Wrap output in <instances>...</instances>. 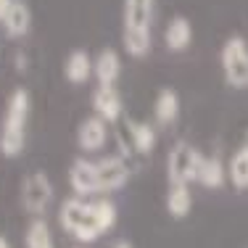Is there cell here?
Listing matches in <instances>:
<instances>
[{"label":"cell","instance_id":"obj_18","mask_svg":"<svg viewBox=\"0 0 248 248\" xmlns=\"http://www.w3.org/2000/svg\"><path fill=\"white\" fill-rule=\"evenodd\" d=\"M122 45L132 58H143L151 50V29H129L122 27Z\"/></svg>","mask_w":248,"mask_h":248},{"label":"cell","instance_id":"obj_2","mask_svg":"<svg viewBox=\"0 0 248 248\" xmlns=\"http://www.w3.org/2000/svg\"><path fill=\"white\" fill-rule=\"evenodd\" d=\"M58 224L69 235H74L79 243H95L100 235L106 232L98 219L95 201H85L79 196L66 198L61 203V209H58Z\"/></svg>","mask_w":248,"mask_h":248},{"label":"cell","instance_id":"obj_17","mask_svg":"<svg viewBox=\"0 0 248 248\" xmlns=\"http://www.w3.org/2000/svg\"><path fill=\"white\" fill-rule=\"evenodd\" d=\"M198 182L209 190H217L227 182V167L222 164L219 156H203V164H201L198 172Z\"/></svg>","mask_w":248,"mask_h":248},{"label":"cell","instance_id":"obj_10","mask_svg":"<svg viewBox=\"0 0 248 248\" xmlns=\"http://www.w3.org/2000/svg\"><path fill=\"white\" fill-rule=\"evenodd\" d=\"M119 74H122V58L114 48H103L93 58V77L98 79V85L114 87Z\"/></svg>","mask_w":248,"mask_h":248},{"label":"cell","instance_id":"obj_7","mask_svg":"<svg viewBox=\"0 0 248 248\" xmlns=\"http://www.w3.org/2000/svg\"><path fill=\"white\" fill-rule=\"evenodd\" d=\"M69 185L79 198L87 196H98L100 185H98V169L95 161H87V158H74L72 167H69Z\"/></svg>","mask_w":248,"mask_h":248},{"label":"cell","instance_id":"obj_15","mask_svg":"<svg viewBox=\"0 0 248 248\" xmlns=\"http://www.w3.org/2000/svg\"><path fill=\"white\" fill-rule=\"evenodd\" d=\"M164 206H167V214L172 217V219H185V217L190 214V206H193L190 185H169Z\"/></svg>","mask_w":248,"mask_h":248},{"label":"cell","instance_id":"obj_4","mask_svg":"<svg viewBox=\"0 0 248 248\" xmlns=\"http://www.w3.org/2000/svg\"><path fill=\"white\" fill-rule=\"evenodd\" d=\"M219 61H222L224 82H227L230 87L246 90L248 87V43L240 34H232V37L224 40Z\"/></svg>","mask_w":248,"mask_h":248},{"label":"cell","instance_id":"obj_6","mask_svg":"<svg viewBox=\"0 0 248 248\" xmlns=\"http://www.w3.org/2000/svg\"><path fill=\"white\" fill-rule=\"evenodd\" d=\"M98 169V185L100 193H111V190H122L129 180V167L122 156H106L95 161Z\"/></svg>","mask_w":248,"mask_h":248},{"label":"cell","instance_id":"obj_13","mask_svg":"<svg viewBox=\"0 0 248 248\" xmlns=\"http://www.w3.org/2000/svg\"><path fill=\"white\" fill-rule=\"evenodd\" d=\"M63 77H66L72 85H82V82H87L93 77V58L87 50L77 48L66 56V61H63Z\"/></svg>","mask_w":248,"mask_h":248},{"label":"cell","instance_id":"obj_22","mask_svg":"<svg viewBox=\"0 0 248 248\" xmlns=\"http://www.w3.org/2000/svg\"><path fill=\"white\" fill-rule=\"evenodd\" d=\"M11 5H14V0H0V21H3L5 16H8Z\"/></svg>","mask_w":248,"mask_h":248},{"label":"cell","instance_id":"obj_1","mask_svg":"<svg viewBox=\"0 0 248 248\" xmlns=\"http://www.w3.org/2000/svg\"><path fill=\"white\" fill-rule=\"evenodd\" d=\"M29 108H32V98H29L27 87H16L8 98L3 124H0V153L5 158H16L24 151Z\"/></svg>","mask_w":248,"mask_h":248},{"label":"cell","instance_id":"obj_26","mask_svg":"<svg viewBox=\"0 0 248 248\" xmlns=\"http://www.w3.org/2000/svg\"><path fill=\"white\" fill-rule=\"evenodd\" d=\"M74 248H79V246H74Z\"/></svg>","mask_w":248,"mask_h":248},{"label":"cell","instance_id":"obj_11","mask_svg":"<svg viewBox=\"0 0 248 248\" xmlns=\"http://www.w3.org/2000/svg\"><path fill=\"white\" fill-rule=\"evenodd\" d=\"M153 0H124L122 3V24L129 29H151Z\"/></svg>","mask_w":248,"mask_h":248},{"label":"cell","instance_id":"obj_12","mask_svg":"<svg viewBox=\"0 0 248 248\" xmlns=\"http://www.w3.org/2000/svg\"><path fill=\"white\" fill-rule=\"evenodd\" d=\"M193 40V24L187 21V16H172L167 29H164V43L172 53H182L187 50Z\"/></svg>","mask_w":248,"mask_h":248},{"label":"cell","instance_id":"obj_3","mask_svg":"<svg viewBox=\"0 0 248 248\" xmlns=\"http://www.w3.org/2000/svg\"><path fill=\"white\" fill-rule=\"evenodd\" d=\"M203 164V153L190 143H177L167 153V180L169 185H190L198 182V172Z\"/></svg>","mask_w":248,"mask_h":248},{"label":"cell","instance_id":"obj_25","mask_svg":"<svg viewBox=\"0 0 248 248\" xmlns=\"http://www.w3.org/2000/svg\"><path fill=\"white\" fill-rule=\"evenodd\" d=\"M243 148L248 151V132H246V138H243Z\"/></svg>","mask_w":248,"mask_h":248},{"label":"cell","instance_id":"obj_20","mask_svg":"<svg viewBox=\"0 0 248 248\" xmlns=\"http://www.w3.org/2000/svg\"><path fill=\"white\" fill-rule=\"evenodd\" d=\"M227 180L235 190H248V151L240 145L227 164Z\"/></svg>","mask_w":248,"mask_h":248},{"label":"cell","instance_id":"obj_21","mask_svg":"<svg viewBox=\"0 0 248 248\" xmlns=\"http://www.w3.org/2000/svg\"><path fill=\"white\" fill-rule=\"evenodd\" d=\"M127 132L132 140V148L138 153H151L156 145V132H153L151 124L145 122H127Z\"/></svg>","mask_w":248,"mask_h":248},{"label":"cell","instance_id":"obj_24","mask_svg":"<svg viewBox=\"0 0 248 248\" xmlns=\"http://www.w3.org/2000/svg\"><path fill=\"white\" fill-rule=\"evenodd\" d=\"M0 248H11V243H8V238H5V235H0Z\"/></svg>","mask_w":248,"mask_h":248},{"label":"cell","instance_id":"obj_5","mask_svg":"<svg viewBox=\"0 0 248 248\" xmlns=\"http://www.w3.org/2000/svg\"><path fill=\"white\" fill-rule=\"evenodd\" d=\"M50 201H53V182L45 172L34 169L21 180V206H24L27 214H32L34 219L43 217Z\"/></svg>","mask_w":248,"mask_h":248},{"label":"cell","instance_id":"obj_9","mask_svg":"<svg viewBox=\"0 0 248 248\" xmlns=\"http://www.w3.org/2000/svg\"><path fill=\"white\" fill-rule=\"evenodd\" d=\"M93 108H95V116H100L106 124H114L116 119H122L124 103H122L119 90L108 85H98L93 90Z\"/></svg>","mask_w":248,"mask_h":248},{"label":"cell","instance_id":"obj_19","mask_svg":"<svg viewBox=\"0 0 248 248\" xmlns=\"http://www.w3.org/2000/svg\"><path fill=\"white\" fill-rule=\"evenodd\" d=\"M24 246L27 248H56V243H53V232H50L48 222H45L43 217H37V219H32L27 224Z\"/></svg>","mask_w":248,"mask_h":248},{"label":"cell","instance_id":"obj_14","mask_svg":"<svg viewBox=\"0 0 248 248\" xmlns=\"http://www.w3.org/2000/svg\"><path fill=\"white\" fill-rule=\"evenodd\" d=\"M29 27H32V11H29V5L24 0H14L8 16L3 19L5 34H8V37H24L29 32Z\"/></svg>","mask_w":248,"mask_h":248},{"label":"cell","instance_id":"obj_23","mask_svg":"<svg viewBox=\"0 0 248 248\" xmlns=\"http://www.w3.org/2000/svg\"><path fill=\"white\" fill-rule=\"evenodd\" d=\"M111 248H132V243H129V240H116Z\"/></svg>","mask_w":248,"mask_h":248},{"label":"cell","instance_id":"obj_16","mask_svg":"<svg viewBox=\"0 0 248 248\" xmlns=\"http://www.w3.org/2000/svg\"><path fill=\"white\" fill-rule=\"evenodd\" d=\"M153 116H156L158 124H172L180 116V95L172 90V87H161L156 95V103H153Z\"/></svg>","mask_w":248,"mask_h":248},{"label":"cell","instance_id":"obj_8","mask_svg":"<svg viewBox=\"0 0 248 248\" xmlns=\"http://www.w3.org/2000/svg\"><path fill=\"white\" fill-rule=\"evenodd\" d=\"M108 140V124H106L100 116H87V119L79 122L77 127V145H79L85 153H95L106 145Z\"/></svg>","mask_w":248,"mask_h":248}]
</instances>
